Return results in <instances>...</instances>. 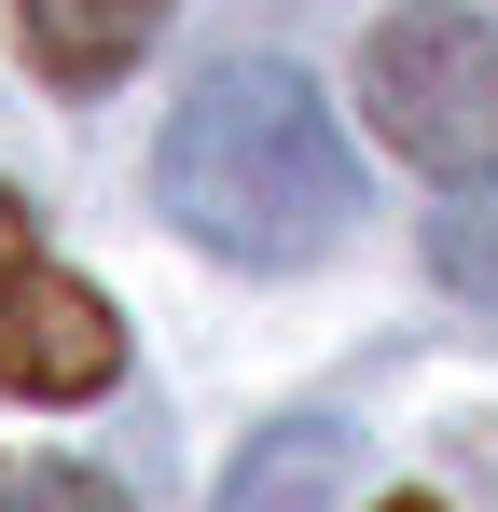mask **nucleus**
Wrapping results in <instances>:
<instances>
[{"label": "nucleus", "instance_id": "nucleus-4", "mask_svg": "<svg viewBox=\"0 0 498 512\" xmlns=\"http://www.w3.org/2000/svg\"><path fill=\"white\" fill-rule=\"evenodd\" d=\"M153 28H166V0H14V42H28V70L56 97L125 84V70L153 56Z\"/></svg>", "mask_w": 498, "mask_h": 512}, {"label": "nucleus", "instance_id": "nucleus-2", "mask_svg": "<svg viewBox=\"0 0 498 512\" xmlns=\"http://www.w3.org/2000/svg\"><path fill=\"white\" fill-rule=\"evenodd\" d=\"M360 111H374V139L429 180H498V28L485 14H457V0H415L388 14L374 42H360Z\"/></svg>", "mask_w": 498, "mask_h": 512}, {"label": "nucleus", "instance_id": "nucleus-8", "mask_svg": "<svg viewBox=\"0 0 498 512\" xmlns=\"http://www.w3.org/2000/svg\"><path fill=\"white\" fill-rule=\"evenodd\" d=\"M28 263H42V250H28V208L0 194V277H28Z\"/></svg>", "mask_w": 498, "mask_h": 512}, {"label": "nucleus", "instance_id": "nucleus-9", "mask_svg": "<svg viewBox=\"0 0 498 512\" xmlns=\"http://www.w3.org/2000/svg\"><path fill=\"white\" fill-rule=\"evenodd\" d=\"M388 512H429V499H388Z\"/></svg>", "mask_w": 498, "mask_h": 512}, {"label": "nucleus", "instance_id": "nucleus-1", "mask_svg": "<svg viewBox=\"0 0 498 512\" xmlns=\"http://www.w3.org/2000/svg\"><path fill=\"white\" fill-rule=\"evenodd\" d=\"M153 208L222 263H319L346 250L360 222V153L332 125V97L291 70V56H222L208 84L166 111V153H153Z\"/></svg>", "mask_w": 498, "mask_h": 512}, {"label": "nucleus", "instance_id": "nucleus-5", "mask_svg": "<svg viewBox=\"0 0 498 512\" xmlns=\"http://www.w3.org/2000/svg\"><path fill=\"white\" fill-rule=\"evenodd\" d=\"M346 485H360V429L277 416V429H249V457L222 471L208 512H346Z\"/></svg>", "mask_w": 498, "mask_h": 512}, {"label": "nucleus", "instance_id": "nucleus-6", "mask_svg": "<svg viewBox=\"0 0 498 512\" xmlns=\"http://www.w3.org/2000/svg\"><path fill=\"white\" fill-rule=\"evenodd\" d=\"M429 277H443V291H471V305L498 319V194H471V208H443V222H429Z\"/></svg>", "mask_w": 498, "mask_h": 512}, {"label": "nucleus", "instance_id": "nucleus-3", "mask_svg": "<svg viewBox=\"0 0 498 512\" xmlns=\"http://www.w3.org/2000/svg\"><path fill=\"white\" fill-rule=\"evenodd\" d=\"M111 374H125L111 291H83V277H56V263L0 277V388H14V402H97Z\"/></svg>", "mask_w": 498, "mask_h": 512}, {"label": "nucleus", "instance_id": "nucleus-7", "mask_svg": "<svg viewBox=\"0 0 498 512\" xmlns=\"http://www.w3.org/2000/svg\"><path fill=\"white\" fill-rule=\"evenodd\" d=\"M0 512H125V485H97L70 457H28V471H0Z\"/></svg>", "mask_w": 498, "mask_h": 512}]
</instances>
